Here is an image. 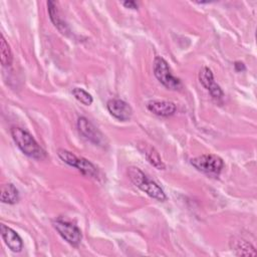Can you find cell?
Listing matches in <instances>:
<instances>
[{
	"label": "cell",
	"mask_w": 257,
	"mask_h": 257,
	"mask_svg": "<svg viewBox=\"0 0 257 257\" xmlns=\"http://www.w3.org/2000/svg\"><path fill=\"white\" fill-rule=\"evenodd\" d=\"M127 176L136 187L145 192L151 198L161 202H165L167 200V196L163 189L155 181L151 180L147 175H145V173L138 167H128Z\"/></svg>",
	"instance_id": "6da1fadb"
},
{
	"label": "cell",
	"mask_w": 257,
	"mask_h": 257,
	"mask_svg": "<svg viewBox=\"0 0 257 257\" xmlns=\"http://www.w3.org/2000/svg\"><path fill=\"white\" fill-rule=\"evenodd\" d=\"M11 136L19 150L27 157L35 160H42L45 158V152L27 131L14 126L11 128Z\"/></svg>",
	"instance_id": "7a4b0ae2"
},
{
	"label": "cell",
	"mask_w": 257,
	"mask_h": 257,
	"mask_svg": "<svg viewBox=\"0 0 257 257\" xmlns=\"http://www.w3.org/2000/svg\"><path fill=\"white\" fill-rule=\"evenodd\" d=\"M154 74L157 79L168 89L179 90L182 88L181 80L172 74L168 62L162 56L155 57Z\"/></svg>",
	"instance_id": "3957f363"
},
{
	"label": "cell",
	"mask_w": 257,
	"mask_h": 257,
	"mask_svg": "<svg viewBox=\"0 0 257 257\" xmlns=\"http://www.w3.org/2000/svg\"><path fill=\"white\" fill-rule=\"evenodd\" d=\"M191 165L200 172L211 176H219L224 168L223 160L214 154H205L193 158L190 161Z\"/></svg>",
	"instance_id": "277c9868"
},
{
	"label": "cell",
	"mask_w": 257,
	"mask_h": 257,
	"mask_svg": "<svg viewBox=\"0 0 257 257\" xmlns=\"http://www.w3.org/2000/svg\"><path fill=\"white\" fill-rule=\"evenodd\" d=\"M54 229L58 234L70 245L76 247L79 245L82 239V234L80 229L72 223H69L64 220L57 219L52 222Z\"/></svg>",
	"instance_id": "5b68a950"
},
{
	"label": "cell",
	"mask_w": 257,
	"mask_h": 257,
	"mask_svg": "<svg viewBox=\"0 0 257 257\" xmlns=\"http://www.w3.org/2000/svg\"><path fill=\"white\" fill-rule=\"evenodd\" d=\"M77 130L81 136L94 145L101 146L104 144V138L102 134L84 116H80L76 122Z\"/></svg>",
	"instance_id": "8992f818"
},
{
	"label": "cell",
	"mask_w": 257,
	"mask_h": 257,
	"mask_svg": "<svg viewBox=\"0 0 257 257\" xmlns=\"http://www.w3.org/2000/svg\"><path fill=\"white\" fill-rule=\"evenodd\" d=\"M108 112L118 120L125 121L132 117L133 108L124 100L119 98H111L106 102Z\"/></svg>",
	"instance_id": "52a82bcc"
},
{
	"label": "cell",
	"mask_w": 257,
	"mask_h": 257,
	"mask_svg": "<svg viewBox=\"0 0 257 257\" xmlns=\"http://www.w3.org/2000/svg\"><path fill=\"white\" fill-rule=\"evenodd\" d=\"M199 80L202 83V85L210 92V94L212 95L213 98L220 99V98L223 97L224 92L221 89V87L215 82L213 72H212V70L209 67L204 66L200 70V72H199Z\"/></svg>",
	"instance_id": "ba28073f"
},
{
	"label": "cell",
	"mask_w": 257,
	"mask_h": 257,
	"mask_svg": "<svg viewBox=\"0 0 257 257\" xmlns=\"http://www.w3.org/2000/svg\"><path fill=\"white\" fill-rule=\"evenodd\" d=\"M0 232L3 241L8 246V248L13 252H20L23 248V241L21 237L18 235L16 231L12 228L6 226L5 224H1Z\"/></svg>",
	"instance_id": "9c48e42d"
},
{
	"label": "cell",
	"mask_w": 257,
	"mask_h": 257,
	"mask_svg": "<svg viewBox=\"0 0 257 257\" xmlns=\"http://www.w3.org/2000/svg\"><path fill=\"white\" fill-rule=\"evenodd\" d=\"M148 109L156 115L167 117L176 112V104L169 100H151L147 103Z\"/></svg>",
	"instance_id": "30bf717a"
},
{
	"label": "cell",
	"mask_w": 257,
	"mask_h": 257,
	"mask_svg": "<svg viewBox=\"0 0 257 257\" xmlns=\"http://www.w3.org/2000/svg\"><path fill=\"white\" fill-rule=\"evenodd\" d=\"M138 148H139L140 152L145 156L147 161L152 166H154L158 170H165L166 169V166H165L164 162L162 161L158 151L154 147H152L151 145H149L145 142H141L138 145Z\"/></svg>",
	"instance_id": "8fae6325"
},
{
	"label": "cell",
	"mask_w": 257,
	"mask_h": 257,
	"mask_svg": "<svg viewBox=\"0 0 257 257\" xmlns=\"http://www.w3.org/2000/svg\"><path fill=\"white\" fill-rule=\"evenodd\" d=\"M230 247L239 256H255V247L242 238H233L230 241Z\"/></svg>",
	"instance_id": "7c38bea8"
},
{
	"label": "cell",
	"mask_w": 257,
	"mask_h": 257,
	"mask_svg": "<svg viewBox=\"0 0 257 257\" xmlns=\"http://www.w3.org/2000/svg\"><path fill=\"white\" fill-rule=\"evenodd\" d=\"M47 7H48V13L50 20L54 24V26L62 33V34H67L69 29L66 25V23L63 21V19L60 16V12L58 10L57 3L55 1H48L47 2Z\"/></svg>",
	"instance_id": "4fadbf2b"
},
{
	"label": "cell",
	"mask_w": 257,
	"mask_h": 257,
	"mask_svg": "<svg viewBox=\"0 0 257 257\" xmlns=\"http://www.w3.org/2000/svg\"><path fill=\"white\" fill-rule=\"evenodd\" d=\"M0 200L5 204H16L19 201V192L13 184H4L1 186Z\"/></svg>",
	"instance_id": "5bb4252c"
},
{
	"label": "cell",
	"mask_w": 257,
	"mask_h": 257,
	"mask_svg": "<svg viewBox=\"0 0 257 257\" xmlns=\"http://www.w3.org/2000/svg\"><path fill=\"white\" fill-rule=\"evenodd\" d=\"M83 176L90 177V178H96L98 175V171L96 167L89 162L88 160L84 158H78L76 167H75Z\"/></svg>",
	"instance_id": "9a60e30c"
},
{
	"label": "cell",
	"mask_w": 257,
	"mask_h": 257,
	"mask_svg": "<svg viewBox=\"0 0 257 257\" xmlns=\"http://www.w3.org/2000/svg\"><path fill=\"white\" fill-rule=\"evenodd\" d=\"M0 59L3 66H10L13 61L11 48L2 34L0 37Z\"/></svg>",
	"instance_id": "2e32d148"
},
{
	"label": "cell",
	"mask_w": 257,
	"mask_h": 257,
	"mask_svg": "<svg viewBox=\"0 0 257 257\" xmlns=\"http://www.w3.org/2000/svg\"><path fill=\"white\" fill-rule=\"evenodd\" d=\"M72 95L82 104L84 105H90L93 101V98L91 96L90 93H88L86 90H84L83 88L80 87H74L72 89Z\"/></svg>",
	"instance_id": "e0dca14e"
},
{
	"label": "cell",
	"mask_w": 257,
	"mask_h": 257,
	"mask_svg": "<svg viewBox=\"0 0 257 257\" xmlns=\"http://www.w3.org/2000/svg\"><path fill=\"white\" fill-rule=\"evenodd\" d=\"M57 155L60 158V160L62 162H64L65 164H67L70 167H76L77 161H78V157H76L74 154H72L71 152L64 150V149H59L57 151Z\"/></svg>",
	"instance_id": "ac0fdd59"
},
{
	"label": "cell",
	"mask_w": 257,
	"mask_h": 257,
	"mask_svg": "<svg viewBox=\"0 0 257 257\" xmlns=\"http://www.w3.org/2000/svg\"><path fill=\"white\" fill-rule=\"evenodd\" d=\"M125 8L127 9H133V10H137L138 9V3L135 2V1H132V0H128V1H123L121 3Z\"/></svg>",
	"instance_id": "d6986e66"
},
{
	"label": "cell",
	"mask_w": 257,
	"mask_h": 257,
	"mask_svg": "<svg viewBox=\"0 0 257 257\" xmlns=\"http://www.w3.org/2000/svg\"><path fill=\"white\" fill-rule=\"evenodd\" d=\"M234 67H235V69H236V71H243V70H245L246 69V67H245V65H244V63L243 62H240V61H236L235 62V64H234Z\"/></svg>",
	"instance_id": "ffe728a7"
}]
</instances>
